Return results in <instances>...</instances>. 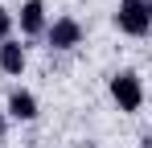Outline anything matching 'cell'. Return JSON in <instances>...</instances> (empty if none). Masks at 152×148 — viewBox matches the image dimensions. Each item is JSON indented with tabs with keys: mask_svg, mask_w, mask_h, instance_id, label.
Instances as JSON below:
<instances>
[{
	"mask_svg": "<svg viewBox=\"0 0 152 148\" xmlns=\"http://www.w3.org/2000/svg\"><path fill=\"white\" fill-rule=\"evenodd\" d=\"M107 91H111V99H115V107H119V111H127V115H136V111L144 107V78H140L136 70L111 74Z\"/></svg>",
	"mask_w": 152,
	"mask_h": 148,
	"instance_id": "6da1fadb",
	"label": "cell"
},
{
	"mask_svg": "<svg viewBox=\"0 0 152 148\" xmlns=\"http://www.w3.org/2000/svg\"><path fill=\"white\" fill-rule=\"evenodd\" d=\"M115 29L127 33V37H148V29H152V0H119Z\"/></svg>",
	"mask_w": 152,
	"mask_h": 148,
	"instance_id": "7a4b0ae2",
	"label": "cell"
},
{
	"mask_svg": "<svg viewBox=\"0 0 152 148\" xmlns=\"http://www.w3.org/2000/svg\"><path fill=\"white\" fill-rule=\"evenodd\" d=\"M45 45L50 49H74L82 45V25L74 17H58V21L45 25Z\"/></svg>",
	"mask_w": 152,
	"mask_h": 148,
	"instance_id": "3957f363",
	"label": "cell"
},
{
	"mask_svg": "<svg viewBox=\"0 0 152 148\" xmlns=\"http://www.w3.org/2000/svg\"><path fill=\"white\" fill-rule=\"evenodd\" d=\"M12 25H21L25 37H45V0H25L21 12H12Z\"/></svg>",
	"mask_w": 152,
	"mask_h": 148,
	"instance_id": "277c9868",
	"label": "cell"
},
{
	"mask_svg": "<svg viewBox=\"0 0 152 148\" xmlns=\"http://www.w3.org/2000/svg\"><path fill=\"white\" fill-rule=\"evenodd\" d=\"M37 95L33 91H25V86H12L8 91V119H17V123H33L37 119Z\"/></svg>",
	"mask_w": 152,
	"mask_h": 148,
	"instance_id": "5b68a950",
	"label": "cell"
},
{
	"mask_svg": "<svg viewBox=\"0 0 152 148\" xmlns=\"http://www.w3.org/2000/svg\"><path fill=\"white\" fill-rule=\"evenodd\" d=\"M25 66H29V53H25V45H21L17 37L0 41V70L12 74V78H21V74H25Z\"/></svg>",
	"mask_w": 152,
	"mask_h": 148,
	"instance_id": "8992f818",
	"label": "cell"
},
{
	"mask_svg": "<svg viewBox=\"0 0 152 148\" xmlns=\"http://www.w3.org/2000/svg\"><path fill=\"white\" fill-rule=\"evenodd\" d=\"M8 37H12V12L0 4V41H8Z\"/></svg>",
	"mask_w": 152,
	"mask_h": 148,
	"instance_id": "52a82bcc",
	"label": "cell"
},
{
	"mask_svg": "<svg viewBox=\"0 0 152 148\" xmlns=\"http://www.w3.org/2000/svg\"><path fill=\"white\" fill-rule=\"evenodd\" d=\"M140 148H152V136H140Z\"/></svg>",
	"mask_w": 152,
	"mask_h": 148,
	"instance_id": "ba28073f",
	"label": "cell"
}]
</instances>
